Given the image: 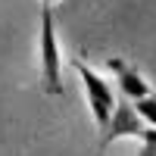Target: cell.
Segmentation results:
<instances>
[{
	"label": "cell",
	"mask_w": 156,
	"mask_h": 156,
	"mask_svg": "<svg viewBox=\"0 0 156 156\" xmlns=\"http://www.w3.org/2000/svg\"><path fill=\"white\" fill-rule=\"evenodd\" d=\"M131 106H134V112L140 115V122H144V125L156 128V94H150V97H144V100L131 103Z\"/></svg>",
	"instance_id": "cell-5"
},
{
	"label": "cell",
	"mask_w": 156,
	"mask_h": 156,
	"mask_svg": "<svg viewBox=\"0 0 156 156\" xmlns=\"http://www.w3.org/2000/svg\"><path fill=\"white\" fill-rule=\"evenodd\" d=\"M41 78L44 90L59 97L62 94V78H59V44H56V25L53 9L41 6Z\"/></svg>",
	"instance_id": "cell-1"
},
{
	"label": "cell",
	"mask_w": 156,
	"mask_h": 156,
	"mask_svg": "<svg viewBox=\"0 0 156 156\" xmlns=\"http://www.w3.org/2000/svg\"><path fill=\"white\" fill-rule=\"evenodd\" d=\"M144 131H147V125L140 122V115L134 112V106L128 100H122V103L112 106L109 125L103 128V134H100V147H109L112 140H119V137H140Z\"/></svg>",
	"instance_id": "cell-3"
},
{
	"label": "cell",
	"mask_w": 156,
	"mask_h": 156,
	"mask_svg": "<svg viewBox=\"0 0 156 156\" xmlns=\"http://www.w3.org/2000/svg\"><path fill=\"white\" fill-rule=\"evenodd\" d=\"M72 69L84 81V94H87V103H90V112H94V122H97V128L103 131V128L109 125V115H112V106H115L112 90H109L106 81H103V75H97L84 59H72Z\"/></svg>",
	"instance_id": "cell-2"
},
{
	"label": "cell",
	"mask_w": 156,
	"mask_h": 156,
	"mask_svg": "<svg viewBox=\"0 0 156 156\" xmlns=\"http://www.w3.org/2000/svg\"><path fill=\"white\" fill-rule=\"evenodd\" d=\"M106 69L115 75V81H119V87H122V94H125L128 103H137V100L150 97V84H147V81H144V78H140L131 66H128L125 59L109 56V59H106Z\"/></svg>",
	"instance_id": "cell-4"
},
{
	"label": "cell",
	"mask_w": 156,
	"mask_h": 156,
	"mask_svg": "<svg viewBox=\"0 0 156 156\" xmlns=\"http://www.w3.org/2000/svg\"><path fill=\"white\" fill-rule=\"evenodd\" d=\"M140 140H144L140 156H156V128H147V131L140 134Z\"/></svg>",
	"instance_id": "cell-6"
}]
</instances>
